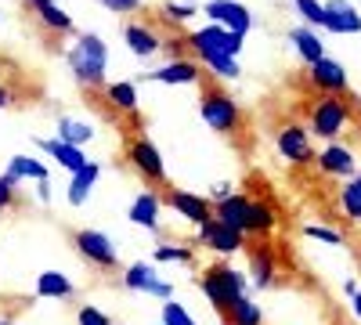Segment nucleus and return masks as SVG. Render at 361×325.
I'll return each mask as SVG.
<instances>
[{
    "label": "nucleus",
    "mask_w": 361,
    "mask_h": 325,
    "mask_svg": "<svg viewBox=\"0 0 361 325\" xmlns=\"http://www.w3.org/2000/svg\"><path fill=\"white\" fill-rule=\"evenodd\" d=\"M199 116L209 130H217L224 137H235L243 134V123H246V112L238 105L221 83H214V76H202L199 80Z\"/></svg>",
    "instance_id": "1"
},
{
    "label": "nucleus",
    "mask_w": 361,
    "mask_h": 325,
    "mask_svg": "<svg viewBox=\"0 0 361 325\" xmlns=\"http://www.w3.org/2000/svg\"><path fill=\"white\" fill-rule=\"evenodd\" d=\"M69 62V73L76 76V83L90 87V91H98L105 87V69H109V47L98 33H80L76 44L69 47L66 54Z\"/></svg>",
    "instance_id": "2"
},
{
    "label": "nucleus",
    "mask_w": 361,
    "mask_h": 325,
    "mask_svg": "<svg viewBox=\"0 0 361 325\" xmlns=\"http://www.w3.org/2000/svg\"><path fill=\"white\" fill-rule=\"evenodd\" d=\"M199 289L206 293V300L217 307V314H224L238 297H246V278L238 275L231 264H209L199 275Z\"/></svg>",
    "instance_id": "3"
},
{
    "label": "nucleus",
    "mask_w": 361,
    "mask_h": 325,
    "mask_svg": "<svg viewBox=\"0 0 361 325\" xmlns=\"http://www.w3.org/2000/svg\"><path fill=\"white\" fill-rule=\"evenodd\" d=\"M243 40H246V37L231 33V29H221V25H214V22L185 37V44L192 47V54H195L199 66L214 62V58H238V51H243Z\"/></svg>",
    "instance_id": "4"
},
{
    "label": "nucleus",
    "mask_w": 361,
    "mask_h": 325,
    "mask_svg": "<svg viewBox=\"0 0 361 325\" xmlns=\"http://www.w3.org/2000/svg\"><path fill=\"white\" fill-rule=\"evenodd\" d=\"M127 163H130V170L141 177L145 185H156V188H166V163H163V156H159V149L152 141H148L145 134H134V137H127Z\"/></svg>",
    "instance_id": "5"
},
{
    "label": "nucleus",
    "mask_w": 361,
    "mask_h": 325,
    "mask_svg": "<svg viewBox=\"0 0 361 325\" xmlns=\"http://www.w3.org/2000/svg\"><path fill=\"white\" fill-rule=\"evenodd\" d=\"M350 120V105L343 102V94H325L311 105V134L325 137V141H336L343 134Z\"/></svg>",
    "instance_id": "6"
},
{
    "label": "nucleus",
    "mask_w": 361,
    "mask_h": 325,
    "mask_svg": "<svg viewBox=\"0 0 361 325\" xmlns=\"http://www.w3.org/2000/svg\"><path fill=\"white\" fill-rule=\"evenodd\" d=\"M73 243L80 250V257L87 264H94L98 271H116L119 268V250L112 246V239L105 231H94V228H80L73 235Z\"/></svg>",
    "instance_id": "7"
},
{
    "label": "nucleus",
    "mask_w": 361,
    "mask_h": 325,
    "mask_svg": "<svg viewBox=\"0 0 361 325\" xmlns=\"http://www.w3.org/2000/svg\"><path fill=\"white\" fill-rule=\"evenodd\" d=\"M202 15L214 22V25L231 29V33H238V37H246L250 29H253V15H250V8H246V4H238V0H209Z\"/></svg>",
    "instance_id": "8"
},
{
    "label": "nucleus",
    "mask_w": 361,
    "mask_h": 325,
    "mask_svg": "<svg viewBox=\"0 0 361 325\" xmlns=\"http://www.w3.org/2000/svg\"><path fill=\"white\" fill-rule=\"evenodd\" d=\"M199 243L202 246H209L214 253H221V257H231V253H238V250H246V235L238 231V228H228L224 221H206V224H199Z\"/></svg>",
    "instance_id": "9"
},
{
    "label": "nucleus",
    "mask_w": 361,
    "mask_h": 325,
    "mask_svg": "<svg viewBox=\"0 0 361 325\" xmlns=\"http://www.w3.org/2000/svg\"><path fill=\"white\" fill-rule=\"evenodd\" d=\"M166 195H163V202L170 206V210H177L185 221H192V224H206V221H214V202L209 199H202V195H195V192H185V188H163Z\"/></svg>",
    "instance_id": "10"
},
{
    "label": "nucleus",
    "mask_w": 361,
    "mask_h": 325,
    "mask_svg": "<svg viewBox=\"0 0 361 325\" xmlns=\"http://www.w3.org/2000/svg\"><path fill=\"white\" fill-rule=\"evenodd\" d=\"M275 145H279V156L289 159V163H296V166L314 163V145H311V134L304 127H296V123L282 127L275 134Z\"/></svg>",
    "instance_id": "11"
},
{
    "label": "nucleus",
    "mask_w": 361,
    "mask_h": 325,
    "mask_svg": "<svg viewBox=\"0 0 361 325\" xmlns=\"http://www.w3.org/2000/svg\"><path fill=\"white\" fill-rule=\"evenodd\" d=\"M123 286L134 289V293H148V297H159V300H170V297H173V286L163 282L159 271L152 268V264H145V260L130 264L127 275H123Z\"/></svg>",
    "instance_id": "12"
},
{
    "label": "nucleus",
    "mask_w": 361,
    "mask_h": 325,
    "mask_svg": "<svg viewBox=\"0 0 361 325\" xmlns=\"http://www.w3.org/2000/svg\"><path fill=\"white\" fill-rule=\"evenodd\" d=\"M25 4H29V11L37 15V22L47 29V33H54V37L73 33V15L66 8H58V0H25Z\"/></svg>",
    "instance_id": "13"
},
{
    "label": "nucleus",
    "mask_w": 361,
    "mask_h": 325,
    "mask_svg": "<svg viewBox=\"0 0 361 325\" xmlns=\"http://www.w3.org/2000/svg\"><path fill=\"white\" fill-rule=\"evenodd\" d=\"M322 29H329V33H361V11L354 4H347V0H329L325 4V22Z\"/></svg>",
    "instance_id": "14"
},
{
    "label": "nucleus",
    "mask_w": 361,
    "mask_h": 325,
    "mask_svg": "<svg viewBox=\"0 0 361 325\" xmlns=\"http://www.w3.org/2000/svg\"><path fill=\"white\" fill-rule=\"evenodd\" d=\"M307 76H311V83L318 87V91H325V94H343L347 91V69L340 62H333V58H322V62L307 66Z\"/></svg>",
    "instance_id": "15"
},
{
    "label": "nucleus",
    "mask_w": 361,
    "mask_h": 325,
    "mask_svg": "<svg viewBox=\"0 0 361 325\" xmlns=\"http://www.w3.org/2000/svg\"><path fill=\"white\" fill-rule=\"evenodd\" d=\"M206 73H202V66L195 62V58H170V62L163 66V69H156V73H148V80H156V83H199Z\"/></svg>",
    "instance_id": "16"
},
{
    "label": "nucleus",
    "mask_w": 361,
    "mask_h": 325,
    "mask_svg": "<svg viewBox=\"0 0 361 325\" xmlns=\"http://www.w3.org/2000/svg\"><path fill=\"white\" fill-rule=\"evenodd\" d=\"M246 210H250V195H243V192H231V195L214 199V217L224 221L228 228H238V231H243ZM243 235H246V231H243Z\"/></svg>",
    "instance_id": "17"
},
{
    "label": "nucleus",
    "mask_w": 361,
    "mask_h": 325,
    "mask_svg": "<svg viewBox=\"0 0 361 325\" xmlns=\"http://www.w3.org/2000/svg\"><path fill=\"white\" fill-rule=\"evenodd\" d=\"M250 275H253V286L260 289L275 282V250L260 239H253V250H250Z\"/></svg>",
    "instance_id": "18"
},
{
    "label": "nucleus",
    "mask_w": 361,
    "mask_h": 325,
    "mask_svg": "<svg viewBox=\"0 0 361 325\" xmlns=\"http://www.w3.org/2000/svg\"><path fill=\"white\" fill-rule=\"evenodd\" d=\"M314 159H318V170L329 173V177H347V181L354 177V152L343 149V145H329V149L318 152Z\"/></svg>",
    "instance_id": "19"
},
{
    "label": "nucleus",
    "mask_w": 361,
    "mask_h": 325,
    "mask_svg": "<svg viewBox=\"0 0 361 325\" xmlns=\"http://www.w3.org/2000/svg\"><path fill=\"white\" fill-rule=\"evenodd\" d=\"M123 40H127V47H130L137 58H148V54L163 51V40H159V33H156L152 25H145V22H130V25L123 29Z\"/></svg>",
    "instance_id": "20"
},
{
    "label": "nucleus",
    "mask_w": 361,
    "mask_h": 325,
    "mask_svg": "<svg viewBox=\"0 0 361 325\" xmlns=\"http://www.w3.org/2000/svg\"><path fill=\"white\" fill-rule=\"evenodd\" d=\"M275 210H271L267 202H257V199H250V210H246V224H243V231H246V239H267L271 231H275Z\"/></svg>",
    "instance_id": "21"
},
{
    "label": "nucleus",
    "mask_w": 361,
    "mask_h": 325,
    "mask_svg": "<svg viewBox=\"0 0 361 325\" xmlns=\"http://www.w3.org/2000/svg\"><path fill=\"white\" fill-rule=\"evenodd\" d=\"M289 44L300 51V58H304L307 66H314V62H322V58H325V44H322V37L314 33V29H307V25L289 29Z\"/></svg>",
    "instance_id": "22"
},
{
    "label": "nucleus",
    "mask_w": 361,
    "mask_h": 325,
    "mask_svg": "<svg viewBox=\"0 0 361 325\" xmlns=\"http://www.w3.org/2000/svg\"><path fill=\"white\" fill-rule=\"evenodd\" d=\"M40 149H44L54 163H62L69 173H73V170H80V166L87 163L83 149H76V145H69V141H62V137H44V141H40Z\"/></svg>",
    "instance_id": "23"
},
{
    "label": "nucleus",
    "mask_w": 361,
    "mask_h": 325,
    "mask_svg": "<svg viewBox=\"0 0 361 325\" xmlns=\"http://www.w3.org/2000/svg\"><path fill=\"white\" fill-rule=\"evenodd\" d=\"M98 177H102V163H90V159H87L80 170H73V181H69V202H73V206H83Z\"/></svg>",
    "instance_id": "24"
},
{
    "label": "nucleus",
    "mask_w": 361,
    "mask_h": 325,
    "mask_svg": "<svg viewBox=\"0 0 361 325\" xmlns=\"http://www.w3.org/2000/svg\"><path fill=\"white\" fill-rule=\"evenodd\" d=\"M159 206H163V195L159 192H141L130 202V221L137 228H156L159 224Z\"/></svg>",
    "instance_id": "25"
},
{
    "label": "nucleus",
    "mask_w": 361,
    "mask_h": 325,
    "mask_svg": "<svg viewBox=\"0 0 361 325\" xmlns=\"http://www.w3.org/2000/svg\"><path fill=\"white\" fill-rule=\"evenodd\" d=\"M8 181L11 185H22V181H47V166L37 159V156H15L8 163Z\"/></svg>",
    "instance_id": "26"
},
{
    "label": "nucleus",
    "mask_w": 361,
    "mask_h": 325,
    "mask_svg": "<svg viewBox=\"0 0 361 325\" xmlns=\"http://www.w3.org/2000/svg\"><path fill=\"white\" fill-rule=\"evenodd\" d=\"M105 98L112 102L116 112H127V116H137V87L119 80V83H105Z\"/></svg>",
    "instance_id": "27"
},
{
    "label": "nucleus",
    "mask_w": 361,
    "mask_h": 325,
    "mask_svg": "<svg viewBox=\"0 0 361 325\" xmlns=\"http://www.w3.org/2000/svg\"><path fill=\"white\" fill-rule=\"evenodd\" d=\"M224 325H264V311H260L250 297H238V300L224 311Z\"/></svg>",
    "instance_id": "28"
},
{
    "label": "nucleus",
    "mask_w": 361,
    "mask_h": 325,
    "mask_svg": "<svg viewBox=\"0 0 361 325\" xmlns=\"http://www.w3.org/2000/svg\"><path fill=\"white\" fill-rule=\"evenodd\" d=\"M37 297H51V300H66L73 297V282L62 271H44L37 278Z\"/></svg>",
    "instance_id": "29"
},
{
    "label": "nucleus",
    "mask_w": 361,
    "mask_h": 325,
    "mask_svg": "<svg viewBox=\"0 0 361 325\" xmlns=\"http://www.w3.org/2000/svg\"><path fill=\"white\" fill-rule=\"evenodd\" d=\"M58 137L80 149V145H87L90 137H94V130H90V123H80V120H73V116H62V120H58Z\"/></svg>",
    "instance_id": "30"
},
{
    "label": "nucleus",
    "mask_w": 361,
    "mask_h": 325,
    "mask_svg": "<svg viewBox=\"0 0 361 325\" xmlns=\"http://www.w3.org/2000/svg\"><path fill=\"white\" fill-rule=\"evenodd\" d=\"M340 206L350 221H361V177H350V181L340 188Z\"/></svg>",
    "instance_id": "31"
},
{
    "label": "nucleus",
    "mask_w": 361,
    "mask_h": 325,
    "mask_svg": "<svg viewBox=\"0 0 361 325\" xmlns=\"http://www.w3.org/2000/svg\"><path fill=\"white\" fill-rule=\"evenodd\" d=\"M296 4V15L304 18L307 25H322L325 22V4L322 0H293Z\"/></svg>",
    "instance_id": "32"
},
{
    "label": "nucleus",
    "mask_w": 361,
    "mask_h": 325,
    "mask_svg": "<svg viewBox=\"0 0 361 325\" xmlns=\"http://www.w3.org/2000/svg\"><path fill=\"white\" fill-rule=\"evenodd\" d=\"M202 69L214 73V80H235L238 73H243L238 69V58H214V62H206Z\"/></svg>",
    "instance_id": "33"
},
{
    "label": "nucleus",
    "mask_w": 361,
    "mask_h": 325,
    "mask_svg": "<svg viewBox=\"0 0 361 325\" xmlns=\"http://www.w3.org/2000/svg\"><path fill=\"white\" fill-rule=\"evenodd\" d=\"M163 325H195V318L180 307L177 300H166L163 304Z\"/></svg>",
    "instance_id": "34"
},
{
    "label": "nucleus",
    "mask_w": 361,
    "mask_h": 325,
    "mask_svg": "<svg viewBox=\"0 0 361 325\" xmlns=\"http://www.w3.org/2000/svg\"><path fill=\"white\" fill-rule=\"evenodd\" d=\"M156 260H180V264H192V260H195V253H192L188 246H173V243H163V246L156 250Z\"/></svg>",
    "instance_id": "35"
},
{
    "label": "nucleus",
    "mask_w": 361,
    "mask_h": 325,
    "mask_svg": "<svg viewBox=\"0 0 361 325\" xmlns=\"http://www.w3.org/2000/svg\"><path fill=\"white\" fill-rule=\"evenodd\" d=\"M163 18L166 22H173V25H180V22H188V18H195V4H163Z\"/></svg>",
    "instance_id": "36"
},
{
    "label": "nucleus",
    "mask_w": 361,
    "mask_h": 325,
    "mask_svg": "<svg viewBox=\"0 0 361 325\" xmlns=\"http://www.w3.org/2000/svg\"><path fill=\"white\" fill-rule=\"evenodd\" d=\"M76 325H112V318H109L105 311H98V307L83 304V307L76 311Z\"/></svg>",
    "instance_id": "37"
},
{
    "label": "nucleus",
    "mask_w": 361,
    "mask_h": 325,
    "mask_svg": "<svg viewBox=\"0 0 361 325\" xmlns=\"http://www.w3.org/2000/svg\"><path fill=\"white\" fill-rule=\"evenodd\" d=\"M304 235H307V239H318V243H329V246H340V231H333V228L307 224V228H304Z\"/></svg>",
    "instance_id": "38"
},
{
    "label": "nucleus",
    "mask_w": 361,
    "mask_h": 325,
    "mask_svg": "<svg viewBox=\"0 0 361 325\" xmlns=\"http://www.w3.org/2000/svg\"><path fill=\"white\" fill-rule=\"evenodd\" d=\"M102 8H109V11H116V15H134V11H141V0H98Z\"/></svg>",
    "instance_id": "39"
},
{
    "label": "nucleus",
    "mask_w": 361,
    "mask_h": 325,
    "mask_svg": "<svg viewBox=\"0 0 361 325\" xmlns=\"http://www.w3.org/2000/svg\"><path fill=\"white\" fill-rule=\"evenodd\" d=\"M15 188H18V185H11L8 177H0V214L11 210V206L18 202V192H15Z\"/></svg>",
    "instance_id": "40"
},
{
    "label": "nucleus",
    "mask_w": 361,
    "mask_h": 325,
    "mask_svg": "<svg viewBox=\"0 0 361 325\" xmlns=\"http://www.w3.org/2000/svg\"><path fill=\"white\" fill-rule=\"evenodd\" d=\"M11 105V91H8V87H0V109H8Z\"/></svg>",
    "instance_id": "41"
},
{
    "label": "nucleus",
    "mask_w": 361,
    "mask_h": 325,
    "mask_svg": "<svg viewBox=\"0 0 361 325\" xmlns=\"http://www.w3.org/2000/svg\"><path fill=\"white\" fill-rule=\"evenodd\" d=\"M350 307H354V314L361 318V289H357V293H354V297H350Z\"/></svg>",
    "instance_id": "42"
},
{
    "label": "nucleus",
    "mask_w": 361,
    "mask_h": 325,
    "mask_svg": "<svg viewBox=\"0 0 361 325\" xmlns=\"http://www.w3.org/2000/svg\"><path fill=\"white\" fill-rule=\"evenodd\" d=\"M37 188H40V192H37V195H40V199H44V202H47V199H51V192H47V181H37Z\"/></svg>",
    "instance_id": "43"
},
{
    "label": "nucleus",
    "mask_w": 361,
    "mask_h": 325,
    "mask_svg": "<svg viewBox=\"0 0 361 325\" xmlns=\"http://www.w3.org/2000/svg\"><path fill=\"white\" fill-rule=\"evenodd\" d=\"M0 325H11V321H0Z\"/></svg>",
    "instance_id": "44"
}]
</instances>
